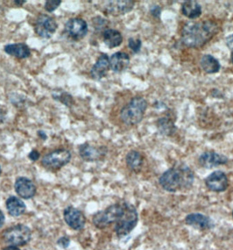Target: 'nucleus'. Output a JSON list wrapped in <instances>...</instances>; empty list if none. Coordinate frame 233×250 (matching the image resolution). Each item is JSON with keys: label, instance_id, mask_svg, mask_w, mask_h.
<instances>
[{"label": "nucleus", "instance_id": "32", "mask_svg": "<svg viewBox=\"0 0 233 250\" xmlns=\"http://www.w3.org/2000/svg\"><path fill=\"white\" fill-rule=\"evenodd\" d=\"M225 42H226V45L228 46V48L233 49V35H229L225 39Z\"/></svg>", "mask_w": 233, "mask_h": 250}, {"label": "nucleus", "instance_id": "1", "mask_svg": "<svg viewBox=\"0 0 233 250\" xmlns=\"http://www.w3.org/2000/svg\"><path fill=\"white\" fill-rule=\"evenodd\" d=\"M218 24L212 20L189 22L183 26L181 41L189 48L203 47L217 34Z\"/></svg>", "mask_w": 233, "mask_h": 250}, {"label": "nucleus", "instance_id": "21", "mask_svg": "<svg viewBox=\"0 0 233 250\" xmlns=\"http://www.w3.org/2000/svg\"><path fill=\"white\" fill-rule=\"evenodd\" d=\"M127 167L135 173H138L142 169L144 158L142 155L137 150L130 151L125 157Z\"/></svg>", "mask_w": 233, "mask_h": 250}, {"label": "nucleus", "instance_id": "35", "mask_svg": "<svg viewBox=\"0 0 233 250\" xmlns=\"http://www.w3.org/2000/svg\"><path fill=\"white\" fill-rule=\"evenodd\" d=\"M3 250H20L18 247L12 246V245H9V246L4 248Z\"/></svg>", "mask_w": 233, "mask_h": 250}, {"label": "nucleus", "instance_id": "15", "mask_svg": "<svg viewBox=\"0 0 233 250\" xmlns=\"http://www.w3.org/2000/svg\"><path fill=\"white\" fill-rule=\"evenodd\" d=\"M185 223L199 230H209L214 228L212 219L207 215L199 212H193L186 216Z\"/></svg>", "mask_w": 233, "mask_h": 250}, {"label": "nucleus", "instance_id": "20", "mask_svg": "<svg viewBox=\"0 0 233 250\" xmlns=\"http://www.w3.org/2000/svg\"><path fill=\"white\" fill-rule=\"evenodd\" d=\"M4 50L9 56L17 57L19 59H25L31 55L30 48L25 43L8 44L4 46Z\"/></svg>", "mask_w": 233, "mask_h": 250}, {"label": "nucleus", "instance_id": "12", "mask_svg": "<svg viewBox=\"0 0 233 250\" xmlns=\"http://www.w3.org/2000/svg\"><path fill=\"white\" fill-rule=\"evenodd\" d=\"M106 153V147H96L91 143H83L79 147V155L83 161L86 162H97L104 159Z\"/></svg>", "mask_w": 233, "mask_h": 250}, {"label": "nucleus", "instance_id": "23", "mask_svg": "<svg viewBox=\"0 0 233 250\" xmlns=\"http://www.w3.org/2000/svg\"><path fill=\"white\" fill-rule=\"evenodd\" d=\"M104 42L109 48H114L120 46L123 42V36L119 31L115 29H106L103 33Z\"/></svg>", "mask_w": 233, "mask_h": 250}, {"label": "nucleus", "instance_id": "31", "mask_svg": "<svg viewBox=\"0 0 233 250\" xmlns=\"http://www.w3.org/2000/svg\"><path fill=\"white\" fill-rule=\"evenodd\" d=\"M39 156H40V154H39V151L34 149V150L31 151L30 153H29L28 158H29L32 162H36L37 160L39 159Z\"/></svg>", "mask_w": 233, "mask_h": 250}, {"label": "nucleus", "instance_id": "39", "mask_svg": "<svg viewBox=\"0 0 233 250\" xmlns=\"http://www.w3.org/2000/svg\"></svg>", "mask_w": 233, "mask_h": 250}, {"label": "nucleus", "instance_id": "26", "mask_svg": "<svg viewBox=\"0 0 233 250\" xmlns=\"http://www.w3.org/2000/svg\"><path fill=\"white\" fill-rule=\"evenodd\" d=\"M53 98L56 100L60 101V103L64 104L66 105H68V106H70L73 104V99H72L71 95H69V94H68L67 92H64V91H59V92L57 91L56 93L54 92L53 93Z\"/></svg>", "mask_w": 233, "mask_h": 250}, {"label": "nucleus", "instance_id": "11", "mask_svg": "<svg viewBox=\"0 0 233 250\" xmlns=\"http://www.w3.org/2000/svg\"><path fill=\"white\" fill-rule=\"evenodd\" d=\"M208 189L214 192H224L229 186V180L226 174L221 170L213 171L205 178Z\"/></svg>", "mask_w": 233, "mask_h": 250}, {"label": "nucleus", "instance_id": "10", "mask_svg": "<svg viewBox=\"0 0 233 250\" xmlns=\"http://www.w3.org/2000/svg\"><path fill=\"white\" fill-rule=\"evenodd\" d=\"M63 218L66 224L70 229L80 231L83 229L86 223V218L82 211L73 207H68L63 211Z\"/></svg>", "mask_w": 233, "mask_h": 250}, {"label": "nucleus", "instance_id": "27", "mask_svg": "<svg viewBox=\"0 0 233 250\" xmlns=\"http://www.w3.org/2000/svg\"><path fill=\"white\" fill-rule=\"evenodd\" d=\"M141 46H142L141 40L130 38L129 41H128V47L134 53H138V52L140 51Z\"/></svg>", "mask_w": 233, "mask_h": 250}, {"label": "nucleus", "instance_id": "24", "mask_svg": "<svg viewBox=\"0 0 233 250\" xmlns=\"http://www.w3.org/2000/svg\"><path fill=\"white\" fill-rule=\"evenodd\" d=\"M201 67L205 73L215 74L220 70L221 64L212 55H204L201 59Z\"/></svg>", "mask_w": 233, "mask_h": 250}, {"label": "nucleus", "instance_id": "22", "mask_svg": "<svg viewBox=\"0 0 233 250\" xmlns=\"http://www.w3.org/2000/svg\"><path fill=\"white\" fill-rule=\"evenodd\" d=\"M181 13L185 17L194 20L201 16L202 7L198 2L194 0H189L181 4Z\"/></svg>", "mask_w": 233, "mask_h": 250}, {"label": "nucleus", "instance_id": "33", "mask_svg": "<svg viewBox=\"0 0 233 250\" xmlns=\"http://www.w3.org/2000/svg\"><path fill=\"white\" fill-rule=\"evenodd\" d=\"M4 221H5V217H4L3 211L0 210V229L3 228V226L4 224Z\"/></svg>", "mask_w": 233, "mask_h": 250}, {"label": "nucleus", "instance_id": "34", "mask_svg": "<svg viewBox=\"0 0 233 250\" xmlns=\"http://www.w3.org/2000/svg\"><path fill=\"white\" fill-rule=\"evenodd\" d=\"M38 135H39V137H42L43 140L47 139V134H45V132L41 131V130L38 131Z\"/></svg>", "mask_w": 233, "mask_h": 250}, {"label": "nucleus", "instance_id": "8", "mask_svg": "<svg viewBox=\"0 0 233 250\" xmlns=\"http://www.w3.org/2000/svg\"><path fill=\"white\" fill-rule=\"evenodd\" d=\"M88 24L81 18H72L65 24L64 33L74 41H80L86 36Z\"/></svg>", "mask_w": 233, "mask_h": 250}, {"label": "nucleus", "instance_id": "9", "mask_svg": "<svg viewBox=\"0 0 233 250\" xmlns=\"http://www.w3.org/2000/svg\"><path fill=\"white\" fill-rule=\"evenodd\" d=\"M57 23L53 17L47 14H39L35 23V33L41 38H51L57 31Z\"/></svg>", "mask_w": 233, "mask_h": 250}, {"label": "nucleus", "instance_id": "6", "mask_svg": "<svg viewBox=\"0 0 233 250\" xmlns=\"http://www.w3.org/2000/svg\"><path fill=\"white\" fill-rule=\"evenodd\" d=\"M3 240L9 245L15 247L25 246L32 239V231L25 225L19 224L9 228L3 233Z\"/></svg>", "mask_w": 233, "mask_h": 250}, {"label": "nucleus", "instance_id": "5", "mask_svg": "<svg viewBox=\"0 0 233 250\" xmlns=\"http://www.w3.org/2000/svg\"><path fill=\"white\" fill-rule=\"evenodd\" d=\"M125 201H121L113 204L103 211H97L93 215L92 223L98 229H106L111 225L115 224L123 213Z\"/></svg>", "mask_w": 233, "mask_h": 250}, {"label": "nucleus", "instance_id": "7", "mask_svg": "<svg viewBox=\"0 0 233 250\" xmlns=\"http://www.w3.org/2000/svg\"><path fill=\"white\" fill-rule=\"evenodd\" d=\"M71 157L72 155L70 151L64 148H60L44 155L43 158L41 160V164L44 168H47L48 170L57 171L69 164Z\"/></svg>", "mask_w": 233, "mask_h": 250}, {"label": "nucleus", "instance_id": "17", "mask_svg": "<svg viewBox=\"0 0 233 250\" xmlns=\"http://www.w3.org/2000/svg\"><path fill=\"white\" fill-rule=\"evenodd\" d=\"M110 68V58L106 54H102L96 62L95 64L91 68V75L93 79L101 80L104 78Z\"/></svg>", "mask_w": 233, "mask_h": 250}, {"label": "nucleus", "instance_id": "2", "mask_svg": "<svg viewBox=\"0 0 233 250\" xmlns=\"http://www.w3.org/2000/svg\"><path fill=\"white\" fill-rule=\"evenodd\" d=\"M194 181L193 170L186 165L169 168L162 173L159 178V184L162 189L172 193L190 190L193 186Z\"/></svg>", "mask_w": 233, "mask_h": 250}, {"label": "nucleus", "instance_id": "4", "mask_svg": "<svg viewBox=\"0 0 233 250\" xmlns=\"http://www.w3.org/2000/svg\"><path fill=\"white\" fill-rule=\"evenodd\" d=\"M138 214L134 205L125 201L124 211L120 218L115 223L114 230L117 237H125L128 235L138 224Z\"/></svg>", "mask_w": 233, "mask_h": 250}, {"label": "nucleus", "instance_id": "16", "mask_svg": "<svg viewBox=\"0 0 233 250\" xmlns=\"http://www.w3.org/2000/svg\"><path fill=\"white\" fill-rule=\"evenodd\" d=\"M104 9L105 12L117 16V15H123L125 13H130L134 7L135 2L134 1H108L105 2Z\"/></svg>", "mask_w": 233, "mask_h": 250}, {"label": "nucleus", "instance_id": "18", "mask_svg": "<svg viewBox=\"0 0 233 250\" xmlns=\"http://www.w3.org/2000/svg\"><path fill=\"white\" fill-rule=\"evenodd\" d=\"M129 64V56L125 52H116L110 58V68L116 73L125 71Z\"/></svg>", "mask_w": 233, "mask_h": 250}, {"label": "nucleus", "instance_id": "30", "mask_svg": "<svg viewBox=\"0 0 233 250\" xmlns=\"http://www.w3.org/2000/svg\"><path fill=\"white\" fill-rule=\"evenodd\" d=\"M150 13H151L152 15H153L154 17L159 19L160 16V13H161V9H160L159 5H154L153 7H151Z\"/></svg>", "mask_w": 233, "mask_h": 250}, {"label": "nucleus", "instance_id": "19", "mask_svg": "<svg viewBox=\"0 0 233 250\" xmlns=\"http://www.w3.org/2000/svg\"><path fill=\"white\" fill-rule=\"evenodd\" d=\"M5 206L9 214L15 218L24 214L26 210V204L15 196L9 197L8 199H6Z\"/></svg>", "mask_w": 233, "mask_h": 250}, {"label": "nucleus", "instance_id": "3", "mask_svg": "<svg viewBox=\"0 0 233 250\" xmlns=\"http://www.w3.org/2000/svg\"><path fill=\"white\" fill-rule=\"evenodd\" d=\"M147 108V100L143 97H134L130 100L129 103L122 108L120 112L121 120L126 125H137L142 121Z\"/></svg>", "mask_w": 233, "mask_h": 250}, {"label": "nucleus", "instance_id": "36", "mask_svg": "<svg viewBox=\"0 0 233 250\" xmlns=\"http://www.w3.org/2000/svg\"><path fill=\"white\" fill-rule=\"evenodd\" d=\"M14 3H15V4H19L21 5V4H25V3H26V1H25V0H24V1H18V0H15V1H14Z\"/></svg>", "mask_w": 233, "mask_h": 250}, {"label": "nucleus", "instance_id": "38", "mask_svg": "<svg viewBox=\"0 0 233 250\" xmlns=\"http://www.w3.org/2000/svg\"><path fill=\"white\" fill-rule=\"evenodd\" d=\"M1 173H2V168H1V166H0V176H1Z\"/></svg>", "mask_w": 233, "mask_h": 250}, {"label": "nucleus", "instance_id": "28", "mask_svg": "<svg viewBox=\"0 0 233 250\" xmlns=\"http://www.w3.org/2000/svg\"><path fill=\"white\" fill-rule=\"evenodd\" d=\"M61 4L60 0H49L45 3V10L48 13H53Z\"/></svg>", "mask_w": 233, "mask_h": 250}, {"label": "nucleus", "instance_id": "37", "mask_svg": "<svg viewBox=\"0 0 233 250\" xmlns=\"http://www.w3.org/2000/svg\"><path fill=\"white\" fill-rule=\"evenodd\" d=\"M231 60H232V62H233V53H232V56H231Z\"/></svg>", "mask_w": 233, "mask_h": 250}, {"label": "nucleus", "instance_id": "14", "mask_svg": "<svg viewBox=\"0 0 233 250\" xmlns=\"http://www.w3.org/2000/svg\"><path fill=\"white\" fill-rule=\"evenodd\" d=\"M14 190L21 199H33L36 194V186L29 178L18 177L14 184Z\"/></svg>", "mask_w": 233, "mask_h": 250}, {"label": "nucleus", "instance_id": "25", "mask_svg": "<svg viewBox=\"0 0 233 250\" xmlns=\"http://www.w3.org/2000/svg\"><path fill=\"white\" fill-rule=\"evenodd\" d=\"M157 127L160 133L163 135L170 136L175 133L177 127L175 125L174 121L168 116L162 117L157 121Z\"/></svg>", "mask_w": 233, "mask_h": 250}, {"label": "nucleus", "instance_id": "13", "mask_svg": "<svg viewBox=\"0 0 233 250\" xmlns=\"http://www.w3.org/2000/svg\"><path fill=\"white\" fill-rule=\"evenodd\" d=\"M198 162L203 168H212L227 164L228 158L215 151H206L199 156Z\"/></svg>", "mask_w": 233, "mask_h": 250}, {"label": "nucleus", "instance_id": "29", "mask_svg": "<svg viewBox=\"0 0 233 250\" xmlns=\"http://www.w3.org/2000/svg\"><path fill=\"white\" fill-rule=\"evenodd\" d=\"M69 244H70V239L66 235L59 238L57 241V245L62 249H67L69 246Z\"/></svg>", "mask_w": 233, "mask_h": 250}]
</instances>
